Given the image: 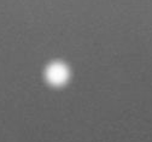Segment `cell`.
I'll return each instance as SVG.
<instances>
[{"mask_svg":"<svg viewBox=\"0 0 152 142\" xmlns=\"http://www.w3.org/2000/svg\"><path fill=\"white\" fill-rule=\"evenodd\" d=\"M46 78L53 86H62L69 78V69L61 62H54L47 66Z\"/></svg>","mask_w":152,"mask_h":142,"instance_id":"6da1fadb","label":"cell"}]
</instances>
